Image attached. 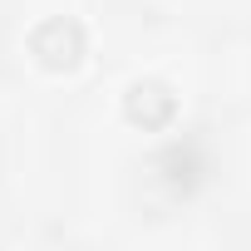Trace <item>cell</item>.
Returning a JSON list of instances; mask_svg holds the SVG:
<instances>
[{"label": "cell", "instance_id": "cell-1", "mask_svg": "<svg viewBox=\"0 0 251 251\" xmlns=\"http://www.w3.org/2000/svg\"><path fill=\"white\" fill-rule=\"evenodd\" d=\"M84 50H89L84 25L69 20V15H50V20H40L35 35H30V54H35L45 69H54V74L74 69V64L84 59Z\"/></svg>", "mask_w": 251, "mask_h": 251}, {"label": "cell", "instance_id": "cell-2", "mask_svg": "<svg viewBox=\"0 0 251 251\" xmlns=\"http://www.w3.org/2000/svg\"><path fill=\"white\" fill-rule=\"evenodd\" d=\"M123 118L133 123V128H168V123L177 118V94L158 79H138L128 84V94H123Z\"/></svg>", "mask_w": 251, "mask_h": 251}, {"label": "cell", "instance_id": "cell-3", "mask_svg": "<svg viewBox=\"0 0 251 251\" xmlns=\"http://www.w3.org/2000/svg\"><path fill=\"white\" fill-rule=\"evenodd\" d=\"M153 173L168 182V192L192 197V192L202 187V177H207V158H202L197 143H168V148L153 158Z\"/></svg>", "mask_w": 251, "mask_h": 251}]
</instances>
